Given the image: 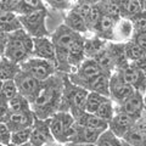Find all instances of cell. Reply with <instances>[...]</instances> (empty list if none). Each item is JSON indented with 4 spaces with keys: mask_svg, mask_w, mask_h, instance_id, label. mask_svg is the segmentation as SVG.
I'll return each mask as SVG.
<instances>
[{
    "mask_svg": "<svg viewBox=\"0 0 146 146\" xmlns=\"http://www.w3.org/2000/svg\"><path fill=\"white\" fill-rule=\"evenodd\" d=\"M13 82L16 84L18 94L28 100L31 105L33 104L36 96H38L40 88H42V82L34 79L33 77H31L29 74H27L22 71L15 77Z\"/></svg>",
    "mask_w": 146,
    "mask_h": 146,
    "instance_id": "8",
    "label": "cell"
},
{
    "mask_svg": "<svg viewBox=\"0 0 146 146\" xmlns=\"http://www.w3.org/2000/svg\"><path fill=\"white\" fill-rule=\"evenodd\" d=\"M107 51L111 56V60L115 66V71L121 70V68L129 65L125 54H124V43H115L108 42L107 43Z\"/></svg>",
    "mask_w": 146,
    "mask_h": 146,
    "instance_id": "22",
    "label": "cell"
},
{
    "mask_svg": "<svg viewBox=\"0 0 146 146\" xmlns=\"http://www.w3.org/2000/svg\"><path fill=\"white\" fill-rule=\"evenodd\" d=\"M99 5L104 15L111 17L113 21L117 22L118 20L122 18L118 1H116V0H102V1H99Z\"/></svg>",
    "mask_w": 146,
    "mask_h": 146,
    "instance_id": "33",
    "label": "cell"
},
{
    "mask_svg": "<svg viewBox=\"0 0 146 146\" xmlns=\"http://www.w3.org/2000/svg\"><path fill=\"white\" fill-rule=\"evenodd\" d=\"M63 73H56L42 82V88L34 102L31 105L33 115L38 119H48L58 112L63 90Z\"/></svg>",
    "mask_w": 146,
    "mask_h": 146,
    "instance_id": "1",
    "label": "cell"
},
{
    "mask_svg": "<svg viewBox=\"0 0 146 146\" xmlns=\"http://www.w3.org/2000/svg\"><path fill=\"white\" fill-rule=\"evenodd\" d=\"M121 140L128 146H146V133H141L133 127L123 135Z\"/></svg>",
    "mask_w": 146,
    "mask_h": 146,
    "instance_id": "31",
    "label": "cell"
},
{
    "mask_svg": "<svg viewBox=\"0 0 146 146\" xmlns=\"http://www.w3.org/2000/svg\"><path fill=\"white\" fill-rule=\"evenodd\" d=\"M130 42L136 44L139 48L146 50V32H143V33H134L133 36L130 38Z\"/></svg>",
    "mask_w": 146,
    "mask_h": 146,
    "instance_id": "45",
    "label": "cell"
},
{
    "mask_svg": "<svg viewBox=\"0 0 146 146\" xmlns=\"http://www.w3.org/2000/svg\"><path fill=\"white\" fill-rule=\"evenodd\" d=\"M122 146H128V145H125L124 143H122Z\"/></svg>",
    "mask_w": 146,
    "mask_h": 146,
    "instance_id": "51",
    "label": "cell"
},
{
    "mask_svg": "<svg viewBox=\"0 0 146 146\" xmlns=\"http://www.w3.org/2000/svg\"><path fill=\"white\" fill-rule=\"evenodd\" d=\"M49 129V121L48 119H38L34 117V122L31 127V136L29 143L33 146H45L46 144L54 143Z\"/></svg>",
    "mask_w": 146,
    "mask_h": 146,
    "instance_id": "12",
    "label": "cell"
},
{
    "mask_svg": "<svg viewBox=\"0 0 146 146\" xmlns=\"http://www.w3.org/2000/svg\"><path fill=\"white\" fill-rule=\"evenodd\" d=\"M0 146H3V145H1V144H0Z\"/></svg>",
    "mask_w": 146,
    "mask_h": 146,
    "instance_id": "52",
    "label": "cell"
},
{
    "mask_svg": "<svg viewBox=\"0 0 146 146\" xmlns=\"http://www.w3.org/2000/svg\"><path fill=\"white\" fill-rule=\"evenodd\" d=\"M135 121L136 119L125 115V113L115 112V115H113V117L111 118V121L108 122L107 129L111 131L112 134H115L118 139H122L123 135L134 127Z\"/></svg>",
    "mask_w": 146,
    "mask_h": 146,
    "instance_id": "14",
    "label": "cell"
},
{
    "mask_svg": "<svg viewBox=\"0 0 146 146\" xmlns=\"http://www.w3.org/2000/svg\"><path fill=\"white\" fill-rule=\"evenodd\" d=\"M124 54L129 63H134L141 60H146V50L139 48L133 42L124 43Z\"/></svg>",
    "mask_w": 146,
    "mask_h": 146,
    "instance_id": "30",
    "label": "cell"
},
{
    "mask_svg": "<svg viewBox=\"0 0 146 146\" xmlns=\"http://www.w3.org/2000/svg\"><path fill=\"white\" fill-rule=\"evenodd\" d=\"M129 21L131 22L134 33H143V32H146V12L139 13V15L134 16L133 18H130Z\"/></svg>",
    "mask_w": 146,
    "mask_h": 146,
    "instance_id": "42",
    "label": "cell"
},
{
    "mask_svg": "<svg viewBox=\"0 0 146 146\" xmlns=\"http://www.w3.org/2000/svg\"><path fill=\"white\" fill-rule=\"evenodd\" d=\"M101 73L104 72L101 71V68L99 67L96 62L91 60V58H85L74 72L67 74V78L72 84L86 89V86L90 84V82H93Z\"/></svg>",
    "mask_w": 146,
    "mask_h": 146,
    "instance_id": "6",
    "label": "cell"
},
{
    "mask_svg": "<svg viewBox=\"0 0 146 146\" xmlns=\"http://www.w3.org/2000/svg\"><path fill=\"white\" fill-rule=\"evenodd\" d=\"M95 145L96 146H122V140L118 139L117 136L115 134H112L108 129H106L100 134Z\"/></svg>",
    "mask_w": 146,
    "mask_h": 146,
    "instance_id": "38",
    "label": "cell"
},
{
    "mask_svg": "<svg viewBox=\"0 0 146 146\" xmlns=\"http://www.w3.org/2000/svg\"><path fill=\"white\" fill-rule=\"evenodd\" d=\"M84 35H78L73 40L67 51V63L71 68V73L74 72L80 66V63L85 60L84 54Z\"/></svg>",
    "mask_w": 146,
    "mask_h": 146,
    "instance_id": "15",
    "label": "cell"
},
{
    "mask_svg": "<svg viewBox=\"0 0 146 146\" xmlns=\"http://www.w3.org/2000/svg\"><path fill=\"white\" fill-rule=\"evenodd\" d=\"M44 4H48L50 7L56 9V10H70L73 3L67 1V0H60V1H57V0H49V1Z\"/></svg>",
    "mask_w": 146,
    "mask_h": 146,
    "instance_id": "44",
    "label": "cell"
},
{
    "mask_svg": "<svg viewBox=\"0 0 146 146\" xmlns=\"http://www.w3.org/2000/svg\"><path fill=\"white\" fill-rule=\"evenodd\" d=\"M105 96H101L96 93H88V96L85 99V102H84V106H83V111L86 113H91L94 115L96 112V110L99 108V106L105 101Z\"/></svg>",
    "mask_w": 146,
    "mask_h": 146,
    "instance_id": "35",
    "label": "cell"
},
{
    "mask_svg": "<svg viewBox=\"0 0 146 146\" xmlns=\"http://www.w3.org/2000/svg\"><path fill=\"white\" fill-rule=\"evenodd\" d=\"M78 35L80 34L72 32L62 23L55 29V32L50 36L55 49V56H56L55 66H56V71L58 73H63V74H70L71 73V68L68 67L67 63V51L72 42Z\"/></svg>",
    "mask_w": 146,
    "mask_h": 146,
    "instance_id": "3",
    "label": "cell"
},
{
    "mask_svg": "<svg viewBox=\"0 0 146 146\" xmlns=\"http://www.w3.org/2000/svg\"><path fill=\"white\" fill-rule=\"evenodd\" d=\"M91 60H94L95 62L98 63L99 67L101 68V71L104 73L112 74V73L115 72V66H113L111 56H110V54L107 51V45H106V48H105L101 52H99L96 56H95L94 58H91Z\"/></svg>",
    "mask_w": 146,
    "mask_h": 146,
    "instance_id": "32",
    "label": "cell"
},
{
    "mask_svg": "<svg viewBox=\"0 0 146 146\" xmlns=\"http://www.w3.org/2000/svg\"><path fill=\"white\" fill-rule=\"evenodd\" d=\"M21 23L18 21V16L13 12L0 13V29L5 33H12L15 31L21 29Z\"/></svg>",
    "mask_w": 146,
    "mask_h": 146,
    "instance_id": "28",
    "label": "cell"
},
{
    "mask_svg": "<svg viewBox=\"0 0 146 146\" xmlns=\"http://www.w3.org/2000/svg\"><path fill=\"white\" fill-rule=\"evenodd\" d=\"M134 89L129 84L124 83V80L121 78V76L117 72H113L110 76V84H108V99L115 104L119 105L127 98H129L134 93Z\"/></svg>",
    "mask_w": 146,
    "mask_h": 146,
    "instance_id": "9",
    "label": "cell"
},
{
    "mask_svg": "<svg viewBox=\"0 0 146 146\" xmlns=\"http://www.w3.org/2000/svg\"><path fill=\"white\" fill-rule=\"evenodd\" d=\"M32 51H33V38L21 28L9 33L3 56L9 61L21 65L32 57Z\"/></svg>",
    "mask_w": 146,
    "mask_h": 146,
    "instance_id": "2",
    "label": "cell"
},
{
    "mask_svg": "<svg viewBox=\"0 0 146 146\" xmlns=\"http://www.w3.org/2000/svg\"><path fill=\"white\" fill-rule=\"evenodd\" d=\"M63 25L77 34H80L84 36L90 35L88 32V28H86V23H85L84 18H82L78 13L76 11H73L72 9H70L65 15V22H63Z\"/></svg>",
    "mask_w": 146,
    "mask_h": 146,
    "instance_id": "21",
    "label": "cell"
},
{
    "mask_svg": "<svg viewBox=\"0 0 146 146\" xmlns=\"http://www.w3.org/2000/svg\"><path fill=\"white\" fill-rule=\"evenodd\" d=\"M110 76L108 73H101L98 76L93 82H90V84L86 86V90L90 93H96L101 96L108 98V84H110Z\"/></svg>",
    "mask_w": 146,
    "mask_h": 146,
    "instance_id": "26",
    "label": "cell"
},
{
    "mask_svg": "<svg viewBox=\"0 0 146 146\" xmlns=\"http://www.w3.org/2000/svg\"><path fill=\"white\" fill-rule=\"evenodd\" d=\"M1 57H3V52L0 51V60H1Z\"/></svg>",
    "mask_w": 146,
    "mask_h": 146,
    "instance_id": "50",
    "label": "cell"
},
{
    "mask_svg": "<svg viewBox=\"0 0 146 146\" xmlns=\"http://www.w3.org/2000/svg\"><path fill=\"white\" fill-rule=\"evenodd\" d=\"M89 91L72 84L67 78V74L63 76V90H62V98L61 105L58 111L60 112H70L76 113L78 111H83V106L85 102V99L88 96Z\"/></svg>",
    "mask_w": 146,
    "mask_h": 146,
    "instance_id": "4",
    "label": "cell"
},
{
    "mask_svg": "<svg viewBox=\"0 0 146 146\" xmlns=\"http://www.w3.org/2000/svg\"><path fill=\"white\" fill-rule=\"evenodd\" d=\"M5 124L9 127V129L11 131L26 129V128H31L34 122V115L32 111L27 112H7L5 117Z\"/></svg>",
    "mask_w": 146,
    "mask_h": 146,
    "instance_id": "16",
    "label": "cell"
},
{
    "mask_svg": "<svg viewBox=\"0 0 146 146\" xmlns=\"http://www.w3.org/2000/svg\"><path fill=\"white\" fill-rule=\"evenodd\" d=\"M102 16V11L100 9V5H99V1H94L93 5H91V9H90V12L88 17H86V28H88V32L90 34L91 29L94 28V26L98 23V21L100 20V17Z\"/></svg>",
    "mask_w": 146,
    "mask_h": 146,
    "instance_id": "39",
    "label": "cell"
},
{
    "mask_svg": "<svg viewBox=\"0 0 146 146\" xmlns=\"http://www.w3.org/2000/svg\"><path fill=\"white\" fill-rule=\"evenodd\" d=\"M17 94H18V91H17L15 82H13V80L3 82V84H1V96H0V102L7 104L13 96H16Z\"/></svg>",
    "mask_w": 146,
    "mask_h": 146,
    "instance_id": "37",
    "label": "cell"
},
{
    "mask_svg": "<svg viewBox=\"0 0 146 146\" xmlns=\"http://www.w3.org/2000/svg\"><path fill=\"white\" fill-rule=\"evenodd\" d=\"M20 72H21L20 65L9 61L4 56L1 57V60H0V82L13 80Z\"/></svg>",
    "mask_w": 146,
    "mask_h": 146,
    "instance_id": "27",
    "label": "cell"
},
{
    "mask_svg": "<svg viewBox=\"0 0 146 146\" xmlns=\"http://www.w3.org/2000/svg\"><path fill=\"white\" fill-rule=\"evenodd\" d=\"M66 146H96L95 144H70L67 143Z\"/></svg>",
    "mask_w": 146,
    "mask_h": 146,
    "instance_id": "47",
    "label": "cell"
},
{
    "mask_svg": "<svg viewBox=\"0 0 146 146\" xmlns=\"http://www.w3.org/2000/svg\"><path fill=\"white\" fill-rule=\"evenodd\" d=\"M45 146H61L60 144H55V141H54V143H50V144H46V145H45Z\"/></svg>",
    "mask_w": 146,
    "mask_h": 146,
    "instance_id": "49",
    "label": "cell"
},
{
    "mask_svg": "<svg viewBox=\"0 0 146 146\" xmlns=\"http://www.w3.org/2000/svg\"><path fill=\"white\" fill-rule=\"evenodd\" d=\"M121 76V78L124 80V83L129 84L135 91L139 94L145 95V84H146V74L144 71H140L138 68L128 65L121 70L115 71Z\"/></svg>",
    "mask_w": 146,
    "mask_h": 146,
    "instance_id": "10",
    "label": "cell"
},
{
    "mask_svg": "<svg viewBox=\"0 0 146 146\" xmlns=\"http://www.w3.org/2000/svg\"><path fill=\"white\" fill-rule=\"evenodd\" d=\"M108 42L102 40L98 38L95 35H88L85 36L84 40V54L85 58H94L99 52H101L102 50L106 48Z\"/></svg>",
    "mask_w": 146,
    "mask_h": 146,
    "instance_id": "24",
    "label": "cell"
},
{
    "mask_svg": "<svg viewBox=\"0 0 146 146\" xmlns=\"http://www.w3.org/2000/svg\"><path fill=\"white\" fill-rule=\"evenodd\" d=\"M7 110H9V112H15V113L32 111L31 104L28 102V100L25 99L20 94H17L16 96H13L10 101L7 102Z\"/></svg>",
    "mask_w": 146,
    "mask_h": 146,
    "instance_id": "34",
    "label": "cell"
},
{
    "mask_svg": "<svg viewBox=\"0 0 146 146\" xmlns=\"http://www.w3.org/2000/svg\"><path fill=\"white\" fill-rule=\"evenodd\" d=\"M46 17L48 9H44L31 15L18 16V21L22 29L32 38H42V36H50V32L46 27Z\"/></svg>",
    "mask_w": 146,
    "mask_h": 146,
    "instance_id": "5",
    "label": "cell"
},
{
    "mask_svg": "<svg viewBox=\"0 0 146 146\" xmlns=\"http://www.w3.org/2000/svg\"><path fill=\"white\" fill-rule=\"evenodd\" d=\"M29 136H31V128L26 129L11 131V141L10 144L12 145H22L26 143H29Z\"/></svg>",
    "mask_w": 146,
    "mask_h": 146,
    "instance_id": "41",
    "label": "cell"
},
{
    "mask_svg": "<svg viewBox=\"0 0 146 146\" xmlns=\"http://www.w3.org/2000/svg\"><path fill=\"white\" fill-rule=\"evenodd\" d=\"M102 131L104 130L91 129V128L78 125L74 135L72 136L68 143L70 144H95Z\"/></svg>",
    "mask_w": 146,
    "mask_h": 146,
    "instance_id": "20",
    "label": "cell"
},
{
    "mask_svg": "<svg viewBox=\"0 0 146 146\" xmlns=\"http://www.w3.org/2000/svg\"><path fill=\"white\" fill-rule=\"evenodd\" d=\"M145 4L146 1H139V0H118L121 17L130 20L141 12H146Z\"/></svg>",
    "mask_w": 146,
    "mask_h": 146,
    "instance_id": "19",
    "label": "cell"
},
{
    "mask_svg": "<svg viewBox=\"0 0 146 146\" xmlns=\"http://www.w3.org/2000/svg\"><path fill=\"white\" fill-rule=\"evenodd\" d=\"M11 141V130L5 124V122H0V144L3 146L10 145Z\"/></svg>",
    "mask_w": 146,
    "mask_h": 146,
    "instance_id": "43",
    "label": "cell"
},
{
    "mask_svg": "<svg viewBox=\"0 0 146 146\" xmlns=\"http://www.w3.org/2000/svg\"><path fill=\"white\" fill-rule=\"evenodd\" d=\"M7 38H9V33H5L4 31L0 29V51L4 52L5 45L7 43Z\"/></svg>",
    "mask_w": 146,
    "mask_h": 146,
    "instance_id": "46",
    "label": "cell"
},
{
    "mask_svg": "<svg viewBox=\"0 0 146 146\" xmlns=\"http://www.w3.org/2000/svg\"><path fill=\"white\" fill-rule=\"evenodd\" d=\"M94 1H88V0H79V1H76L72 4V10L76 11L78 15L84 18V21H86V17H88L91 5H93Z\"/></svg>",
    "mask_w": 146,
    "mask_h": 146,
    "instance_id": "40",
    "label": "cell"
},
{
    "mask_svg": "<svg viewBox=\"0 0 146 146\" xmlns=\"http://www.w3.org/2000/svg\"><path fill=\"white\" fill-rule=\"evenodd\" d=\"M115 112L125 113V115L133 117L134 119L139 118L145 112L144 95L139 94L138 91H134L123 102H121L119 105H115Z\"/></svg>",
    "mask_w": 146,
    "mask_h": 146,
    "instance_id": "11",
    "label": "cell"
},
{
    "mask_svg": "<svg viewBox=\"0 0 146 146\" xmlns=\"http://www.w3.org/2000/svg\"><path fill=\"white\" fill-rule=\"evenodd\" d=\"M7 146H33V145H32L31 143H26V144H22V145H12V144H10Z\"/></svg>",
    "mask_w": 146,
    "mask_h": 146,
    "instance_id": "48",
    "label": "cell"
},
{
    "mask_svg": "<svg viewBox=\"0 0 146 146\" xmlns=\"http://www.w3.org/2000/svg\"><path fill=\"white\" fill-rule=\"evenodd\" d=\"M20 68L22 72L29 74L31 77H33L34 79L39 82H45L51 76L57 73L56 66L54 63L35 57H29L27 61L21 63Z\"/></svg>",
    "mask_w": 146,
    "mask_h": 146,
    "instance_id": "7",
    "label": "cell"
},
{
    "mask_svg": "<svg viewBox=\"0 0 146 146\" xmlns=\"http://www.w3.org/2000/svg\"><path fill=\"white\" fill-rule=\"evenodd\" d=\"M48 121H49V129H50V133H51L52 139L58 144H65V140H63V133H62L61 112L60 111L56 112L50 118H48Z\"/></svg>",
    "mask_w": 146,
    "mask_h": 146,
    "instance_id": "29",
    "label": "cell"
},
{
    "mask_svg": "<svg viewBox=\"0 0 146 146\" xmlns=\"http://www.w3.org/2000/svg\"><path fill=\"white\" fill-rule=\"evenodd\" d=\"M133 26L129 20L121 18L118 20L113 28V42L115 43H127L133 36Z\"/></svg>",
    "mask_w": 146,
    "mask_h": 146,
    "instance_id": "23",
    "label": "cell"
},
{
    "mask_svg": "<svg viewBox=\"0 0 146 146\" xmlns=\"http://www.w3.org/2000/svg\"><path fill=\"white\" fill-rule=\"evenodd\" d=\"M32 57L40 58V60L49 61L55 65L56 56H55V49L51 43L50 36H42V38H33V51Z\"/></svg>",
    "mask_w": 146,
    "mask_h": 146,
    "instance_id": "13",
    "label": "cell"
},
{
    "mask_svg": "<svg viewBox=\"0 0 146 146\" xmlns=\"http://www.w3.org/2000/svg\"><path fill=\"white\" fill-rule=\"evenodd\" d=\"M73 118H74L76 123L78 125L85 127V128H91V129H98V130H106L108 127V123L99 117L91 113H86L84 111H78L76 113H72Z\"/></svg>",
    "mask_w": 146,
    "mask_h": 146,
    "instance_id": "18",
    "label": "cell"
},
{
    "mask_svg": "<svg viewBox=\"0 0 146 146\" xmlns=\"http://www.w3.org/2000/svg\"><path fill=\"white\" fill-rule=\"evenodd\" d=\"M94 115L96 117H99L100 119L108 123L111 121V118L113 117V115H115V104H113L108 98L105 99V101L100 105Z\"/></svg>",
    "mask_w": 146,
    "mask_h": 146,
    "instance_id": "36",
    "label": "cell"
},
{
    "mask_svg": "<svg viewBox=\"0 0 146 146\" xmlns=\"http://www.w3.org/2000/svg\"><path fill=\"white\" fill-rule=\"evenodd\" d=\"M116 21H113L111 17L104 15L100 17L98 23L91 29L90 35H95L98 38L106 40V42H113V28H115Z\"/></svg>",
    "mask_w": 146,
    "mask_h": 146,
    "instance_id": "17",
    "label": "cell"
},
{
    "mask_svg": "<svg viewBox=\"0 0 146 146\" xmlns=\"http://www.w3.org/2000/svg\"><path fill=\"white\" fill-rule=\"evenodd\" d=\"M44 9H46V5L40 0H17L15 13L17 16H26Z\"/></svg>",
    "mask_w": 146,
    "mask_h": 146,
    "instance_id": "25",
    "label": "cell"
}]
</instances>
